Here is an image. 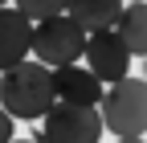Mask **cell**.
<instances>
[{
	"instance_id": "1",
	"label": "cell",
	"mask_w": 147,
	"mask_h": 143,
	"mask_svg": "<svg viewBox=\"0 0 147 143\" xmlns=\"http://www.w3.org/2000/svg\"><path fill=\"white\" fill-rule=\"evenodd\" d=\"M57 102L53 98V82H49V69L41 61H16L8 69H0V106H4V115L12 119H41L49 106Z\"/></svg>"
},
{
	"instance_id": "4",
	"label": "cell",
	"mask_w": 147,
	"mask_h": 143,
	"mask_svg": "<svg viewBox=\"0 0 147 143\" xmlns=\"http://www.w3.org/2000/svg\"><path fill=\"white\" fill-rule=\"evenodd\" d=\"M98 139H102L98 106L53 102L41 115V135H37V143H98Z\"/></svg>"
},
{
	"instance_id": "9",
	"label": "cell",
	"mask_w": 147,
	"mask_h": 143,
	"mask_svg": "<svg viewBox=\"0 0 147 143\" xmlns=\"http://www.w3.org/2000/svg\"><path fill=\"white\" fill-rule=\"evenodd\" d=\"M119 8H123V0H65V16L78 21L86 33L110 29L115 16H119Z\"/></svg>"
},
{
	"instance_id": "2",
	"label": "cell",
	"mask_w": 147,
	"mask_h": 143,
	"mask_svg": "<svg viewBox=\"0 0 147 143\" xmlns=\"http://www.w3.org/2000/svg\"><path fill=\"white\" fill-rule=\"evenodd\" d=\"M98 119H102V131H115L119 139L143 135V127H147V86H143V78L123 74L115 82H106L102 98H98Z\"/></svg>"
},
{
	"instance_id": "14",
	"label": "cell",
	"mask_w": 147,
	"mask_h": 143,
	"mask_svg": "<svg viewBox=\"0 0 147 143\" xmlns=\"http://www.w3.org/2000/svg\"><path fill=\"white\" fill-rule=\"evenodd\" d=\"M0 4H8V0H0Z\"/></svg>"
},
{
	"instance_id": "15",
	"label": "cell",
	"mask_w": 147,
	"mask_h": 143,
	"mask_svg": "<svg viewBox=\"0 0 147 143\" xmlns=\"http://www.w3.org/2000/svg\"><path fill=\"white\" fill-rule=\"evenodd\" d=\"M123 4H127V0H123Z\"/></svg>"
},
{
	"instance_id": "10",
	"label": "cell",
	"mask_w": 147,
	"mask_h": 143,
	"mask_svg": "<svg viewBox=\"0 0 147 143\" xmlns=\"http://www.w3.org/2000/svg\"><path fill=\"white\" fill-rule=\"evenodd\" d=\"M12 8L21 12V16H29V21H45V16L65 12V0H16Z\"/></svg>"
},
{
	"instance_id": "3",
	"label": "cell",
	"mask_w": 147,
	"mask_h": 143,
	"mask_svg": "<svg viewBox=\"0 0 147 143\" xmlns=\"http://www.w3.org/2000/svg\"><path fill=\"white\" fill-rule=\"evenodd\" d=\"M82 45H86V29L78 21H69L65 12L57 16H45V21H33V37H29V53L33 61H41L45 69H57L82 57Z\"/></svg>"
},
{
	"instance_id": "6",
	"label": "cell",
	"mask_w": 147,
	"mask_h": 143,
	"mask_svg": "<svg viewBox=\"0 0 147 143\" xmlns=\"http://www.w3.org/2000/svg\"><path fill=\"white\" fill-rule=\"evenodd\" d=\"M49 82H53V98H57V102H74V106H98V98H102V82L90 74L86 65H78V61L49 69Z\"/></svg>"
},
{
	"instance_id": "12",
	"label": "cell",
	"mask_w": 147,
	"mask_h": 143,
	"mask_svg": "<svg viewBox=\"0 0 147 143\" xmlns=\"http://www.w3.org/2000/svg\"><path fill=\"white\" fill-rule=\"evenodd\" d=\"M115 143H143V135H127V139H115Z\"/></svg>"
},
{
	"instance_id": "5",
	"label": "cell",
	"mask_w": 147,
	"mask_h": 143,
	"mask_svg": "<svg viewBox=\"0 0 147 143\" xmlns=\"http://www.w3.org/2000/svg\"><path fill=\"white\" fill-rule=\"evenodd\" d=\"M82 57H86V69H90L102 86L115 82V78H123V74H131V53H127V45L119 41L115 29H94V33H86Z\"/></svg>"
},
{
	"instance_id": "11",
	"label": "cell",
	"mask_w": 147,
	"mask_h": 143,
	"mask_svg": "<svg viewBox=\"0 0 147 143\" xmlns=\"http://www.w3.org/2000/svg\"><path fill=\"white\" fill-rule=\"evenodd\" d=\"M16 135V127H12V115H4V106H0V143H8Z\"/></svg>"
},
{
	"instance_id": "8",
	"label": "cell",
	"mask_w": 147,
	"mask_h": 143,
	"mask_svg": "<svg viewBox=\"0 0 147 143\" xmlns=\"http://www.w3.org/2000/svg\"><path fill=\"white\" fill-rule=\"evenodd\" d=\"M110 29L119 33V41L127 45L131 57L147 53V8H143V0H127V4L119 8V16H115Z\"/></svg>"
},
{
	"instance_id": "13",
	"label": "cell",
	"mask_w": 147,
	"mask_h": 143,
	"mask_svg": "<svg viewBox=\"0 0 147 143\" xmlns=\"http://www.w3.org/2000/svg\"><path fill=\"white\" fill-rule=\"evenodd\" d=\"M8 143H37V139H16V135H12V139H8Z\"/></svg>"
},
{
	"instance_id": "7",
	"label": "cell",
	"mask_w": 147,
	"mask_h": 143,
	"mask_svg": "<svg viewBox=\"0 0 147 143\" xmlns=\"http://www.w3.org/2000/svg\"><path fill=\"white\" fill-rule=\"evenodd\" d=\"M29 37H33V21L8 4H0V69L29 57Z\"/></svg>"
}]
</instances>
